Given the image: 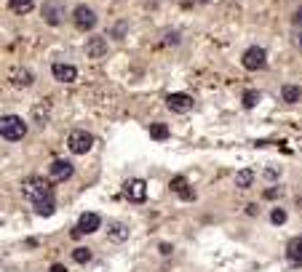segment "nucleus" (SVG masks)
<instances>
[{
  "label": "nucleus",
  "mask_w": 302,
  "mask_h": 272,
  "mask_svg": "<svg viewBox=\"0 0 302 272\" xmlns=\"http://www.w3.org/2000/svg\"><path fill=\"white\" fill-rule=\"evenodd\" d=\"M51 75L59 83H73V80H78V67H73V64H51Z\"/></svg>",
  "instance_id": "12"
},
{
  "label": "nucleus",
  "mask_w": 302,
  "mask_h": 272,
  "mask_svg": "<svg viewBox=\"0 0 302 272\" xmlns=\"http://www.w3.org/2000/svg\"><path fill=\"white\" fill-rule=\"evenodd\" d=\"M281 99H284L286 104H297V102L302 99V91H299L297 86H289V83H286V86L281 88Z\"/></svg>",
  "instance_id": "17"
},
{
  "label": "nucleus",
  "mask_w": 302,
  "mask_h": 272,
  "mask_svg": "<svg viewBox=\"0 0 302 272\" xmlns=\"http://www.w3.org/2000/svg\"><path fill=\"white\" fill-rule=\"evenodd\" d=\"M241 64L246 67V69H251V72H257V69H262L265 64H268V51L260 48V45H251V48L243 51Z\"/></svg>",
  "instance_id": "3"
},
{
  "label": "nucleus",
  "mask_w": 302,
  "mask_h": 272,
  "mask_svg": "<svg viewBox=\"0 0 302 272\" xmlns=\"http://www.w3.org/2000/svg\"><path fill=\"white\" fill-rule=\"evenodd\" d=\"M257 104H260V91H246V93H243V107H257Z\"/></svg>",
  "instance_id": "21"
},
{
  "label": "nucleus",
  "mask_w": 302,
  "mask_h": 272,
  "mask_svg": "<svg viewBox=\"0 0 302 272\" xmlns=\"http://www.w3.org/2000/svg\"><path fill=\"white\" fill-rule=\"evenodd\" d=\"M123 192L126 197L131 200V203H145V197H147V184L142 179H129L123 184Z\"/></svg>",
  "instance_id": "6"
},
{
  "label": "nucleus",
  "mask_w": 302,
  "mask_h": 272,
  "mask_svg": "<svg viewBox=\"0 0 302 272\" xmlns=\"http://www.w3.org/2000/svg\"><path fill=\"white\" fill-rule=\"evenodd\" d=\"M73 176V163L67 160H54L51 168H49V179L51 182H67Z\"/></svg>",
  "instance_id": "9"
},
{
  "label": "nucleus",
  "mask_w": 302,
  "mask_h": 272,
  "mask_svg": "<svg viewBox=\"0 0 302 272\" xmlns=\"http://www.w3.org/2000/svg\"><path fill=\"white\" fill-rule=\"evenodd\" d=\"M294 24H302V8H299L297 14H294Z\"/></svg>",
  "instance_id": "27"
},
{
  "label": "nucleus",
  "mask_w": 302,
  "mask_h": 272,
  "mask_svg": "<svg viewBox=\"0 0 302 272\" xmlns=\"http://www.w3.org/2000/svg\"><path fill=\"white\" fill-rule=\"evenodd\" d=\"M123 30H126V24H115V27H112V35H115V38H123V35H121Z\"/></svg>",
  "instance_id": "25"
},
{
  "label": "nucleus",
  "mask_w": 302,
  "mask_h": 272,
  "mask_svg": "<svg viewBox=\"0 0 302 272\" xmlns=\"http://www.w3.org/2000/svg\"><path fill=\"white\" fill-rule=\"evenodd\" d=\"M8 8L14 11V14H19V16H25V14H30V11L35 8V0H8Z\"/></svg>",
  "instance_id": "16"
},
{
  "label": "nucleus",
  "mask_w": 302,
  "mask_h": 272,
  "mask_svg": "<svg viewBox=\"0 0 302 272\" xmlns=\"http://www.w3.org/2000/svg\"><path fill=\"white\" fill-rule=\"evenodd\" d=\"M73 259H75L78 264L91 262V248H75V251H73Z\"/></svg>",
  "instance_id": "20"
},
{
  "label": "nucleus",
  "mask_w": 302,
  "mask_h": 272,
  "mask_svg": "<svg viewBox=\"0 0 302 272\" xmlns=\"http://www.w3.org/2000/svg\"><path fill=\"white\" fill-rule=\"evenodd\" d=\"M21 195H25L32 206H40L45 200H54L51 179H45V176H27L25 184H21Z\"/></svg>",
  "instance_id": "1"
},
{
  "label": "nucleus",
  "mask_w": 302,
  "mask_h": 272,
  "mask_svg": "<svg viewBox=\"0 0 302 272\" xmlns=\"http://www.w3.org/2000/svg\"><path fill=\"white\" fill-rule=\"evenodd\" d=\"M171 190L177 192L179 197H184V200H193L195 197V192L188 187V179H182V176H174V179H171Z\"/></svg>",
  "instance_id": "15"
},
{
  "label": "nucleus",
  "mask_w": 302,
  "mask_h": 272,
  "mask_svg": "<svg viewBox=\"0 0 302 272\" xmlns=\"http://www.w3.org/2000/svg\"><path fill=\"white\" fill-rule=\"evenodd\" d=\"M27 134V123L19 115H3L0 117V136L6 141H19Z\"/></svg>",
  "instance_id": "2"
},
{
  "label": "nucleus",
  "mask_w": 302,
  "mask_h": 272,
  "mask_svg": "<svg viewBox=\"0 0 302 272\" xmlns=\"http://www.w3.org/2000/svg\"><path fill=\"white\" fill-rule=\"evenodd\" d=\"M286 259H289L294 267H302V235H297V238L289 240V245H286Z\"/></svg>",
  "instance_id": "14"
},
{
  "label": "nucleus",
  "mask_w": 302,
  "mask_h": 272,
  "mask_svg": "<svg viewBox=\"0 0 302 272\" xmlns=\"http://www.w3.org/2000/svg\"><path fill=\"white\" fill-rule=\"evenodd\" d=\"M158 248H160V254H171V243H160Z\"/></svg>",
  "instance_id": "26"
},
{
  "label": "nucleus",
  "mask_w": 302,
  "mask_h": 272,
  "mask_svg": "<svg viewBox=\"0 0 302 272\" xmlns=\"http://www.w3.org/2000/svg\"><path fill=\"white\" fill-rule=\"evenodd\" d=\"M73 24H75L78 30H83V32L94 30V27H97V14H94V8H88V6H75V11H73Z\"/></svg>",
  "instance_id": "5"
},
{
  "label": "nucleus",
  "mask_w": 302,
  "mask_h": 272,
  "mask_svg": "<svg viewBox=\"0 0 302 272\" xmlns=\"http://www.w3.org/2000/svg\"><path fill=\"white\" fill-rule=\"evenodd\" d=\"M67 147H69V152H75V155H86V152L94 147V136L88 131H73L67 136Z\"/></svg>",
  "instance_id": "4"
},
{
  "label": "nucleus",
  "mask_w": 302,
  "mask_h": 272,
  "mask_svg": "<svg viewBox=\"0 0 302 272\" xmlns=\"http://www.w3.org/2000/svg\"><path fill=\"white\" fill-rule=\"evenodd\" d=\"M297 43H299V48H302V32L297 35Z\"/></svg>",
  "instance_id": "29"
},
{
  "label": "nucleus",
  "mask_w": 302,
  "mask_h": 272,
  "mask_svg": "<svg viewBox=\"0 0 302 272\" xmlns=\"http://www.w3.org/2000/svg\"><path fill=\"white\" fill-rule=\"evenodd\" d=\"M126 238H129V230H126L123 224H112V227H110V240H115V243H123Z\"/></svg>",
  "instance_id": "18"
},
{
  "label": "nucleus",
  "mask_w": 302,
  "mask_h": 272,
  "mask_svg": "<svg viewBox=\"0 0 302 272\" xmlns=\"http://www.w3.org/2000/svg\"><path fill=\"white\" fill-rule=\"evenodd\" d=\"M99 227H102V219H99V214H94V211H83V214H80V219H78V230L83 232V235L97 232Z\"/></svg>",
  "instance_id": "10"
},
{
  "label": "nucleus",
  "mask_w": 302,
  "mask_h": 272,
  "mask_svg": "<svg viewBox=\"0 0 302 272\" xmlns=\"http://www.w3.org/2000/svg\"><path fill=\"white\" fill-rule=\"evenodd\" d=\"M150 136H153V139H166L169 136V128L164 126V123H155V126H150Z\"/></svg>",
  "instance_id": "22"
},
{
  "label": "nucleus",
  "mask_w": 302,
  "mask_h": 272,
  "mask_svg": "<svg viewBox=\"0 0 302 272\" xmlns=\"http://www.w3.org/2000/svg\"><path fill=\"white\" fill-rule=\"evenodd\" d=\"M51 272H67L62 264H51Z\"/></svg>",
  "instance_id": "28"
},
{
  "label": "nucleus",
  "mask_w": 302,
  "mask_h": 272,
  "mask_svg": "<svg viewBox=\"0 0 302 272\" xmlns=\"http://www.w3.org/2000/svg\"><path fill=\"white\" fill-rule=\"evenodd\" d=\"M43 19L49 21V24H54V27H59V24H62V19H64V8H62L59 0H49V3L43 6Z\"/></svg>",
  "instance_id": "8"
},
{
  "label": "nucleus",
  "mask_w": 302,
  "mask_h": 272,
  "mask_svg": "<svg viewBox=\"0 0 302 272\" xmlns=\"http://www.w3.org/2000/svg\"><path fill=\"white\" fill-rule=\"evenodd\" d=\"M166 107L171 112L182 115V112H188L193 107V96H190V93H169V96H166Z\"/></svg>",
  "instance_id": "7"
},
{
  "label": "nucleus",
  "mask_w": 302,
  "mask_h": 272,
  "mask_svg": "<svg viewBox=\"0 0 302 272\" xmlns=\"http://www.w3.org/2000/svg\"><path fill=\"white\" fill-rule=\"evenodd\" d=\"M8 80L14 83V86H19V88H27V86L35 83V72H30V69H25V67H14L8 72Z\"/></svg>",
  "instance_id": "11"
},
{
  "label": "nucleus",
  "mask_w": 302,
  "mask_h": 272,
  "mask_svg": "<svg viewBox=\"0 0 302 272\" xmlns=\"http://www.w3.org/2000/svg\"><path fill=\"white\" fill-rule=\"evenodd\" d=\"M270 219H273V224H284L286 221V211L284 208H275L273 214H270Z\"/></svg>",
  "instance_id": "24"
},
{
  "label": "nucleus",
  "mask_w": 302,
  "mask_h": 272,
  "mask_svg": "<svg viewBox=\"0 0 302 272\" xmlns=\"http://www.w3.org/2000/svg\"><path fill=\"white\" fill-rule=\"evenodd\" d=\"M32 117L38 120V126H45V120H49V107H35Z\"/></svg>",
  "instance_id": "23"
},
{
  "label": "nucleus",
  "mask_w": 302,
  "mask_h": 272,
  "mask_svg": "<svg viewBox=\"0 0 302 272\" xmlns=\"http://www.w3.org/2000/svg\"><path fill=\"white\" fill-rule=\"evenodd\" d=\"M251 182H254V171H238L236 174V184L241 187V190H246V187H251Z\"/></svg>",
  "instance_id": "19"
},
{
  "label": "nucleus",
  "mask_w": 302,
  "mask_h": 272,
  "mask_svg": "<svg viewBox=\"0 0 302 272\" xmlns=\"http://www.w3.org/2000/svg\"><path fill=\"white\" fill-rule=\"evenodd\" d=\"M104 54H107V43H104V38H99V35L88 38V43H86V56H88V59H102Z\"/></svg>",
  "instance_id": "13"
}]
</instances>
